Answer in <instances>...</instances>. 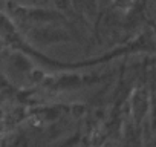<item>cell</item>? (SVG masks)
<instances>
[{
    "label": "cell",
    "instance_id": "6da1fadb",
    "mask_svg": "<svg viewBox=\"0 0 156 147\" xmlns=\"http://www.w3.org/2000/svg\"><path fill=\"white\" fill-rule=\"evenodd\" d=\"M135 0H113V6L122 13H130Z\"/></svg>",
    "mask_w": 156,
    "mask_h": 147
},
{
    "label": "cell",
    "instance_id": "7a4b0ae2",
    "mask_svg": "<svg viewBox=\"0 0 156 147\" xmlns=\"http://www.w3.org/2000/svg\"><path fill=\"white\" fill-rule=\"evenodd\" d=\"M57 5L61 8V9H67L70 6V0H55Z\"/></svg>",
    "mask_w": 156,
    "mask_h": 147
}]
</instances>
